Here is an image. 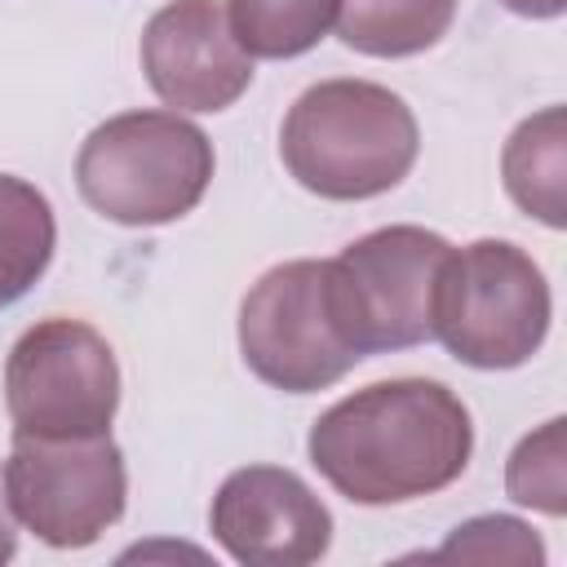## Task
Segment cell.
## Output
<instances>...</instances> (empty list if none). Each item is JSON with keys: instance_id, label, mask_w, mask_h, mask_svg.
<instances>
[{"instance_id": "1", "label": "cell", "mask_w": 567, "mask_h": 567, "mask_svg": "<svg viewBox=\"0 0 567 567\" xmlns=\"http://www.w3.org/2000/svg\"><path fill=\"white\" fill-rule=\"evenodd\" d=\"M310 465L354 505H403L452 487L474 452L470 408L425 377L346 394L310 425Z\"/></svg>"}, {"instance_id": "2", "label": "cell", "mask_w": 567, "mask_h": 567, "mask_svg": "<svg viewBox=\"0 0 567 567\" xmlns=\"http://www.w3.org/2000/svg\"><path fill=\"white\" fill-rule=\"evenodd\" d=\"M421 151L412 106L372 80H319L284 115V168L319 199H372L394 190Z\"/></svg>"}, {"instance_id": "3", "label": "cell", "mask_w": 567, "mask_h": 567, "mask_svg": "<svg viewBox=\"0 0 567 567\" xmlns=\"http://www.w3.org/2000/svg\"><path fill=\"white\" fill-rule=\"evenodd\" d=\"M213 182V142L177 111H124L97 124L75 155L80 199L115 226H168Z\"/></svg>"}, {"instance_id": "4", "label": "cell", "mask_w": 567, "mask_h": 567, "mask_svg": "<svg viewBox=\"0 0 567 567\" xmlns=\"http://www.w3.org/2000/svg\"><path fill=\"white\" fill-rule=\"evenodd\" d=\"M549 315V284L518 244L474 239L447 252L434 288V337L452 359L483 372L523 368L545 346Z\"/></svg>"}, {"instance_id": "5", "label": "cell", "mask_w": 567, "mask_h": 567, "mask_svg": "<svg viewBox=\"0 0 567 567\" xmlns=\"http://www.w3.org/2000/svg\"><path fill=\"white\" fill-rule=\"evenodd\" d=\"M452 244L425 226H381L328 261V301L359 359L434 341V288Z\"/></svg>"}, {"instance_id": "6", "label": "cell", "mask_w": 567, "mask_h": 567, "mask_svg": "<svg viewBox=\"0 0 567 567\" xmlns=\"http://www.w3.org/2000/svg\"><path fill=\"white\" fill-rule=\"evenodd\" d=\"M4 408L13 434H111L120 408V363L111 341L62 315L31 323L4 363Z\"/></svg>"}, {"instance_id": "7", "label": "cell", "mask_w": 567, "mask_h": 567, "mask_svg": "<svg viewBox=\"0 0 567 567\" xmlns=\"http://www.w3.org/2000/svg\"><path fill=\"white\" fill-rule=\"evenodd\" d=\"M13 518L53 549H84L124 518L128 470L111 434L40 439L13 434L4 461Z\"/></svg>"}, {"instance_id": "8", "label": "cell", "mask_w": 567, "mask_h": 567, "mask_svg": "<svg viewBox=\"0 0 567 567\" xmlns=\"http://www.w3.org/2000/svg\"><path fill=\"white\" fill-rule=\"evenodd\" d=\"M239 354L257 381L284 394L328 390L359 363V350H350L332 319L328 261H284L248 288L239 306Z\"/></svg>"}, {"instance_id": "9", "label": "cell", "mask_w": 567, "mask_h": 567, "mask_svg": "<svg viewBox=\"0 0 567 567\" xmlns=\"http://www.w3.org/2000/svg\"><path fill=\"white\" fill-rule=\"evenodd\" d=\"M217 545L244 567H306L332 545L328 505L279 465H244L226 474L208 509Z\"/></svg>"}, {"instance_id": "10", "label": "cell", "mask_w": 567, "mask_h": 567, "mask_svg": "<svg viewBox=\"0 0 567 567\" xmlns=\"http://www.w3.org/2000/svg\"><path fill=\"white\" fill-rule=\"evenodd\" d=\"M142 71L159 102L177 111H226L252 84V58L217 0H173L142 27Z\"/></svg>"}, {"instance_id": "11", "label": "cell", "mask_w": 567, "mask_h": 567, "mask_svg": "<svg viewBox=\"0 0 567 567\" xmlns=\"http://www.w3.org/2000/svg\"><path fill=\"white\" fill-rule=\"evenodd\" d=\"M501 177L509 199L545 221L549 230L567 226V115L563 106H545L536 115H527L505 151H501Z\"/></svg>"}, {"instance_id": "12", "label": "cell", "mask_w": 567, "mask_h": 567, "mask_svg": "<svg viewBox=\"0 0 567 567\" xmlns=\"http://www.w3.org/2000/svg\"><path fill=\"white\" fill-rule=\"evenodd\" d=\"M461 0H341L337 35L368 58H412L434 49Z\"/></svg>"}, {"instance_id": "13", "label": "cell", "mask_w": 567, "mask_h": 567, "mask_svg": "<svg viewBox=\"0 0 567 567\" xmlns=\"http://www.w3.org/2000/svg\"><path fill=\"white\" fill-rule=\"evenodd\" d=\"M58 248V221L31 182L0 173V310L31 292Z\"/></svg>"}, {"instance_id": "14", "label": "cell", "mask_w": 567, "mask_h": 567, "mask_svg": "<svg viewBox=\"0 0 567 567\" xmlns=\"http://www.w3.org/2000/svg\"><path fill=\"white\" fill-rule=\"evenodd\" d=\"M341 0H230L226 18L248 58L310 53L337 27Z\"/></svg>"}, {"instance_id": "15", "label": "cell", "mask_w": 567, "mask_h": 567, "mask_svg": "<svg viewBox=\"0 0 567 567\" xmlns=\"http://www.w3.org/2000/svg\"><path fill=\"white\" fill-rule=\"evenodd\" d=\"M567 421L554 416L545 421L540 430L523 434L518 447L509 452V465H505V492L509 501L518 505H532L549 518H563L567 514V443H563V430Z\"/></svg>"}, {"instance_id": "16", "label": "cell", "mask_w": 567, "mask_h": 567, "mask_svg": "<svg viewBox=\"0 0 567 567\" xmlns=\"http://www.w3.org/2000/svg\"><path fill=\"white\" fill-rule=\"evenodd\" d=\"M434 563H532L540 567L545 563V545L540 536L509 518V514H483V518H470L461 527H452V536L430 554Z\"/></svg>"}, {"instance_id": "17", "label": "cell", "mask_w": 567, "mask_h": 567, "mask_svg": "<svg viewBox=\"0 0 567 567\" xmlns=\"http://www.w3.org/2000/svg\"><path fill=\"white\" fill-rule=\"evenodd\" d=\"M18 549V518L9 509V492H4V470H0V563H9Z\"/></svg>"}, {"instance_id": "18", "label": "cell", "mask_w": 567, "mask_h": 567, "mask_svg": "<svg viewBox=\"0 0 567 567\" xmlns=\"http://www.w3.org/2000/svg\"><path fill=\"white\" fill-rule=\"evenodd\" d=\"M501 4L518 18H558L567 9V0H501Z\"/></svg>"}]
</instances>
